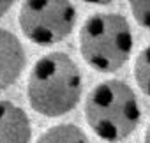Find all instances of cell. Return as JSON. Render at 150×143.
Wrapping results in <instances>:
<instances>
[{
  "instance_id": "1",
  "label": "cell",
  "mask_w": 150,
  "mask_h": 143,
  "mask_svg": "<svg viewBox=\"0 0 150 143\" xmlns=\"http://www.w3.org/2000/svg\"><path fill=\"white\" fill-rule=\"evenodd\" d=\"M81 87V73L74 60L62 51H53L34 64L27 96L34 111L44 117H62L76 108Z\"/></svg>"
},
{
  "instance_id": "2",
  "label": "cell",
  "mask_w": 150,
  "mask_h": 143,
  "mask_svg": "<svg viewBox=\"0 0 150 143\" xmlns=\"http://www.w3.org/2000/svg\"><path fill=\"white\" fill-rule=\"evenodd\" d=\"M85 117L99 138L117 143L138 127L141 110L134 90L125 81L108 80L94 87L87 96Z\"/></svg>"
},
{
  "instance_id": "3",
  "label": "cell",
  "mask_w": 150,
  "mask_h": 143,
  "mask_svg": "<svg viewBox=\"0 0 150 143\" xmlns=\"http://www.w3.org/2000/svg\"><path fill=\"white\" fill-rule=\"evenodd\" d=\"M132 44L134 39L127 20L115 13L88 16L80 32V51L83 60L101 73L120 69L129 60Z\"/></svg>"
},
{
  "instance_id": "4",
  "label": "cell",
  "mask_w": 150,
  "mask_h": 143,
  "mask_svg": "<svg viewBox=\"0 0 150 143\" xmlns=\"http://www.w3.org/2000/svg\"><path fill=\"white\" fill-rule=\"evenodd\" d=\"M76 23V9L65 0H30L20 9V28L35 44L50 46L65 39Z\"/></svg>"
},
{
  "instance_id": "5",
  "label": "cell",
  "mask_w": 150,
  "mask_h": 143,
  "mask_svg": "<svg viewBox=\"0 0 150 143\" xmlns=\"http://www.w3.org/2000/svg\"><path fill=\"white\" fill-rule=\"evenodd\" d=\"M25 62L27 57L20 39L13 32L0 28V92L16 83Z\"/></svg>"
},
{
  "instance_id": "6",
  "label": "cell",
  "mask_w": 150,
  "mask_h": 143,
  "mask_svg": "<svg viewBox=\"0 0 150 143\" xmlns=\"http://www.w3.org/2000/svg\"><path fill=\"white\" fill-rule=\"evenodd\" d=\"M30 136L27 113L11 101H0V143H28Z\"/></svg>"
},
{
  "instance_id": "7",
  "label": "cell",
  "mask_w": 150,
  "mask_h": 143,
  "mask_svg": "<svg viewBox=\"0 0 150 143\" xmlns=\"http://www.w3.org/2000/svg\"><path fill=\"white\" fill-rule=\"evenodd\" d=\"M37 143H88L85 132L74 124H58L50 127Z\"/></svg>"
},
{
  "instance_id": "8",
  "label": "cell",
  "mask_w": 150,
  "mask_h": 143,
  "mask_svg": "<svg viewBox=\"0 0 150 143\" xmlns=\"http://www.w3.org/2000/svg\"><path fill=\"white\" fill-rule=\"evenodd\" d=\"M134 78L139 90L150 97V44L141 50L134 62Z\"/></svg>"
},
{
  "instance_id": "9",
  "label": "cell",
  "mask_w": 150,
  "mask_h": 143,
  "mask_svg": "<svg viewBox=\"0 0 150 143\" xmlns=\"http://www.w3.org/2000/svg\"><path fill=\"white\" fill-rule=\"evenodd\" d=\"M129 6L134 20L141 27L150 28V0H132Z\"/></svg>"
},
{
  "instance_id": "10",
  "label": "cell",
  "mask_w": 150,
  "mask_h": 143,
  "mask_svg": "<svg viewBox=\"0 0 150 143\" xmlns=\"http://www.w3.org/2000/svg\"><path fill=\"white\" fill-rule=\"evenodd\" d=\"M11 7H13V2H11V0H0V16H4Z\"/></svg>"
},
{
  "instance_id": "11",
  "label": "cell",
  "mask_w": 150,
  "mask_h": 143,
  "mask_svg": "<svg viewBox=\"0 0 150 143\" xmlns=\"http://www.w3.org/2000/svg\"><path fill=\"white\" fill-rule=\"evenodd\" d=\"M145 143H150V124H148L146 132H145Z\"/></svg>"
}]
</instances>
